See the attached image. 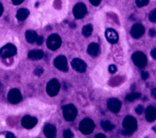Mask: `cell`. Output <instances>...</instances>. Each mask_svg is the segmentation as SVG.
<instances>
[{
	"mask_svg": "<svg viewBox=\"0 0 156 138\" xmlns=\"http://www.w3.org/2000/svg\"><path fill=\"white\" fill-rule=\"evenodd\" d=\"M122 126L124 128V134H131L137 128V122L133 117L127 116L123 120Z\"/></svg>",
	"mask_w": 156,
	"mask_h": 138,
	"instance_id": "obj_1",
	"label": "cell"
},
{
	"mask_svg": "<svg viewBox=\"0 0 156 138\" xmlns=\"http://www.w3.org/2000/svg\"><path fill=\"white\" fill-rule=\"evenodd\" d=\"M95 127L94 122L88 118L83 119L79 123V130L84 134H90Z\"/></svg>",
	"mask_w": 156,
	"mask_h": 138,
	"instance_id": "obj_2",
	"label": "cell"
},
{
	"mask_svg": "<svg viewBox=\"0 0 156 138\" xmlns=\"http://www.w3.org/2000/svg\"><path fill=\"white\" fill-rule=\"evenodd\" d=\"M63 114L66 121H73L76 117L77 111L76 108L72 104H69L63 106Z\"/></svg>",
	"mask_w": 156,
	"mask_h": 138,
	"instance_id": "obj_3",
	"label": "cell"
},
{
	"mask_svg": "<svg viewBox=\"0 0 156 138\" xmlns=\"http://www.w3.org/2000/svg\"><path fill=\"white\" fill-rule=\"evenodd\" d=\"M47 46L48 47L52 50H55L60 47L62 44V40L59 35L57 34H52L50 35L47 40Z\"/></svg>",
	"mask_w": 156,
	"mask_h": 138,
	"instance_id": "obj_4",
	"label": "cell"
},
{
	"mask_svg": "<svg viewBox=\"0 0 156 138\" xmlns=\"http://www.w3.org/2000/svg\"><path fill=\"white\" fill-rule=\"evenodd\" d=\"M132 59L135 65L140 68L144 67L147 64L146 56L141 52L133 53L132 55Z\"/></svg>",
	"mask_w": 156,
	"mask_h": 138,
	"instance_id": "obj_5",
	"label": "cell"
},
{
	"mask_svg": "<svg viewBox=\"0 0 156 138\" xmlns=\"http://www.w3.org/2000/svg\"><path fill=\"white\" fill-rule=\"evenodd\" d=\"M16 53V48L12 44H7L0 49V57L7 58L15 55Z\"/></svg>",
	"mask_w": 156,
	"mask_h": 138,
	"instance_id": "obj_6",
	"label": "cell"
},
{
	"mask_svg": "<svg viewBox=\"0 0 156 138\" xmlns=\"http://www.w3.org/2000/svg\"><path fill=\"white\" fill-rule=\"evenodd\" d=\"M60 85L59 82L57 79H52L47 85L46 86V91L48 94L51 97H54L56 95L59 90H60Z\"/></svg>",
	"mask_w": 156,
	"mask_h": 138,
	"instance_id": "obj_7",
	"label": "cell"
},
{
	"mask_svg": "<svg viewBox=\"0 0 156 138\" xmlns=\"http://www.w3.org/2000/svg\"><path fill=\"white\" fill-rule=\"evenodd\" d=\"M54 65L60 71L67 72L68 71V66L67 59L64 55H59L54 59Z\"/></svg>",
	"mask_w": 156,
	"mask_h": 138,
	"instance_id": "obj_8",
	"label": "cell"
},
{
	"mask_svg": "<svg viewBox=\"0 0 156 138\" xmlns=\"http://www.w3.org/2000/svg\"><path fill=\"white\" fill-rule=\"evenodd\" d=\"M87 13V7L83 3L77 4L73 8V14L76 18L81 19Z\"/></svg>",
	"mask_w": 156,
	"mask_h": 138,
	"instance_id": "obj_9",
	"label": "cell"
},
{
	"mask_svg": "<svg viewBox=\"0 0 156 138\" xmlns=\"http://www.w3.org/2000/svg\"><path fill=\"white\" fill-rule=\"evenodd\" d=\"M71 66L74 70L78 72H84L87 69V64L85 61L79 58H75L72 60Z\"/></svg>",
	"mask_w": 156,
	"mask_h": 138,
	"instance_id": "obj_10",
	"label": "cell"
},
{
	"mask_svg": "<svg viewBox=\"0 0 156 138\" xmlns=\"http://www.w3.org/2000/svg\"><path fill=\"white\" fill-rule=\"evenodd\" d=\"M21 94L20 91L17 89H11L8 94V100L13 104L19 103L21 100Z\"/></svg>",
	"mask_w": 156,
	"mask_h": 138,
	"instance_id": "obj_11",
	"label": "cell"
},
{
	"mask_svg": "<svg viewBox=\"0 0 156 138\" xmlns=\"http://www.w3.org/2000/svg\"><path fill=\"white\" fill-rule=\"evenodd\" d=\"M107 106L110 111L116 113L119 111L121 106V102L115 98H111L107 101Z\"/></svg>",
	"mask_w": 156,
	"mask_h": 138,
	"instance_id": "obj_12",
	"label": "cell"
},
{
	"mask_svg": "<svg viewBox=\"0 0 156 138\" xmlns=\"http://www.w3.org/2000/svg\"><path fill=\"white\" fill-rule=\"evenodd\" d=\"M144 33V27L140 24H134L130 30L131 36L135 39L140 38Z\"/></svg>",
	"mask_w": 156,
	"mask_h": 138,
	"instance_id": "obj_13",
	"label": "cell"
},
{
	"mask_svg": "<svg viewBox=\"0 0 156 138\" xmlns=\"http://www.w3.org/2000/svg\"><path fill=\"white\" fill-rule=\"evenodd\" d=\"M37 123V118L30 116H24L21 121V124L25 128L30 129L34 127Z\"/></svg>",
	"mask_w": 156,
	"mask_h": 138,
	"instance_id": "obj_14",
	"label": "cell"
},
{
	"mask_svg": "<svg viewBox=\"0 0 156 138\" xmlns=\"http://www.w3.org/2000/svg\"><path fill=\"white\" fill-rule=\"evenodd\" d=\"M105 35L107 41L112 44H115L118 41V33L113 29H107L105 30Z\"/></svg>",
	"mask_w": 156,
	"mask_h": 138,
	"instance_id": "obj_15",
	"label": "cell"
},
{
	"mask_svg": "<svg viewBox=\"0 0 156 138\" xmlns=\"http://www.w3.org/2000/svg\"><path fill=\"white\" fill-rule=\"evenodd\" d=\"M146 119L148 122H153L156 119V109L152 106H148L145 111Z\"/></svg>",
	"mask_w": 156,
	"mask_h": 138,
	"instance_id": "obj_16",
	"label": "cell"
},
{
	"mask_svg": "<svg viewBox=\"0 0 156 138\" xmlns=\"http://www.w3.org/2000/svg\"><path fill=\"white\" fill-rule=\"evenodd\" d=\"M87 52L92 57H97L100 52V47L99 44L96 43H90L88 47Z\"/></svg>",
	"mask_w": 156,
	"mask_h": 138,
	"instance_id": "obj_17",
	"label": "cell"
},
{
	"mask_svg": "<svg viewBox=\"0 0 156 138\" xmlns=\"http://www.w3.org/2000/svg\"><path fill=\"white\" fill-rule=\"evenodd\" d=\"M44 135L49 138H52L56 135V128L54 125L52 124H47L43 129Z\"/></svg>",
	"mask_w": 156,
	"mask_h": 138,
	"instance_id": "obj_18",
	"label": "cell"
},
{
	"mask_svg": "<svg viewBox=\"0 0 156 138\" xmlns=\"http://www.w3.org/2000/svg\"><path fill=\"white\" fill-rule=\"evenodd\" d=\"M43 52L40 50H34L28 53V57L33 60H40L43 57Z\"/></svg>",
	"mask_w": 156,
	"mask_h": 138,
	"instance_id": "obj_19",
	"label": "cell"
},
{
	"mask_svg": "<svg viewBox=\"0 0 156 138\" xmlns=\"http://www.w3.org/2000/svg\"><path fill=\"white\" fill-rule=\"evenodd\" d=\"M26 38L27 41L30 43H33L36 41V40L38 37L37 33L32 30H27L26 32Z\"/></svg>",
	"mask_w": 156,
	"mask_h": 138,
	"instance_id": "obj_20",
	"label": "cell"
},
{
	"mask_svg": "<svg viewBox=\"0 0 156 138\" xmlns=\"http://www.w3.org/2000/svg\"><path fill=\"white\" fill-rule=\"evenodd\" d=\"M29 15V11L27 9H20L16 13V18L20 21H23Z\"/></svg>",
	"mask_w": 156,
	"mask_h": 138,
	"instance_id": "obj_21",
	"label": "cell"
},
{
	"mask_svg": "<svg viewBox=\"0 0 156 138\" xmlns=\"http://www.w3.org/2000/svg\"><path fill=\"white\" fill-rule=\"evenodd\" d=\"M93 32V26L90 24H88L83 26L82 29V34L85 37L90 36Z\"/></svg>",
	"mask_w": 156,
	"mask_h": 138,
	"instance_id": "obj_22",
	"label": "cell"
},
{
	"mask_svg": "<svg viewBox=\"0 0 156 138\" xmlns=\"http://www.w3.org/2000/svg\"><path fill=\"white\" fill-rule=\"evenodd\" d=\"M101 125L105 131H111L115 128V125H113L108 120H102L101 122Z\"/></svg>",
	"mask_w": 156,
	"mask_h": 138,
	"instance_id": "obj_23",
	"label": "cell"
},
{
	"mask_svg": "<svg viewBox=\"0 0 156 138\" xmlns=\"http://www.w3.org/2000/svg\"><path fill=\"white\" fill-rule=\"evenodd\" d=\"M141 94L139 92H133L131 94H129L126 96V100L129 102H132L134 100L140 97Z\"/></svg>",
	"mask_w": 156,
	"mask_h": 138,
	"instance_id": "obj_24",
	"label": "cell"
},
{
	"mask_svg": "<svg viewBox=\"0 0 156 138\" xmlns=\"http://www.w3.org/2000/svg\"><path fill=\"white\" fill-rule=\"evenodd\" d=\"M149 19L152 22H156V9L152 10L149 14Z\"/></svg>",
	"mask_w": 156,
	"mask_h": 138,
	"instance_id": "obj_25",
	"label": "cell"
},
{
	"mask_svg": "<svg viewBox=\"0 0 156 138\" xmlns=\"http://www.w3.org/2000/svg\"><path fill=\"white\" fill-rule=\"evenodd\" d=\"M149 3V0H136V4L138 7H141L147 5Z\"/></svg>",
	"mask_w": 156,
	"mask_h": 138,
	"instance_id": "obj_26",
	"label": "cell"
},
{
	"mask_svg": "<svg viewBox=\"0 0 156 138\" xmlns=\"http://www.w3.org/2000/svg\"><path fill=\"white\" fill-rule=\"evenodd\" d=\"M73 136H74V134H73V132L69 129L65 130L63 132V136L66 138L72 137H73Z\"/></svg>",
	"mask_w": 156,
	"mask_h": 138,
	"instance_id": "obj_27",
	"label": "cell"
},
{
	"mask_svg": "<svg viewBox=\"0 0 156 138\" xmlns=\"http://www.w3.org/2000/svg\"><path fill=\"white\" fill-rule=\"evenodd\" d=\"M144 111V107L140 105H138L136 108H135V112L138 114H141Z\"/></svg>",
	"mask_w": 156,
	"mask_h": 138,
	"instance_id": "obj_28",
	"label": "cell"
},
{
	"mask_svg": "<svg viewBox=\"0 0 156 138\" xmlns=\"http://www.w3.org/2000/svg\"><path fill=\"white\" fill-rule=\"evenodd\" d=\"M43 72V69L41 67H37V68L34 70V74L36 75H37V76L40 75Z\"/></svg>",
	"mask_w": 156,
	"mask_h": 138,
	"instance_id": "obj_29",
	"label": "cell"
},
{
	"mask_svg": "<svg viewBox=\"0 0 156 138\" xmlns=\"http://www.w3.org/2000/svg\"><path fill=\"white\" fill-rule=\"evenodd\" d=\"M116 70H117V68H116V66L115 64H110L108 66V71L112 74H113V73L116 72Z\"/></svg>",
	"mask_w": 156,
	"mask_h": 138,
	"instance_id": "obj_30",
	"label": "cell"
},
{
	"mask_svg": "<svg viewBox=\"0 0 156 138\" xmlns=\"http://www.w3.org/2000/svg\"><path fill=\"white\" fill-rule=\"evenodd\" d=\"M149 73L147 71H143L141 72V78L143 80H146L149 78Z\"/></svg>",
	"mask_w": 156,
	"mask_h": 138,
	"instance_id": "obj_31",
	"label": "cell"
},
{
	"mask_svg": "<svg viewBox=\"0 0 156 138\" xmlns=\"http://www.w3.org/2000/svg\"><path fill=\"white\" fill-rule=\"evenodd\" d=\"M36 42H37V44L38 45L42 44L43 43V36H38L37 40H36Z\"/></svg>",
	"mask_w": 156,
	"mask_h": 138,
	"instance_id": "obj_32",
	"label": "cell"
},
{
	"mask_svg": "<svg viewBox=\"0 0 156 138\" xmlns=\"http://www.w3.org/2000/svg\"><path fill=\"white\" fill-rule=\"evenodd\" d=\"M149 35L151 37H154L156 35V30L154 29H151L149 31Z\"/></svg>",
	"mask_w": 156,
	"mask_h": 138,
	"instance_id": "obj_33",
	"label": "cell"
},
{
	"mask_svg": "<svg viewBox=\"0 0 156 138\" xmlns=\"http://www.w3.org/2000/svg\"><path fill=\"white\" fill-rule=\"evenodd\" d=\"M101 1V0H90V2L94 6H98L100 4Z\"/></svg>",
	"mask_w": 156,
	"mask_h": 138,
	"instance_id": "obj_34",
	"label": "cell"
},
{
	"mask_svg": "<svg viewBox=\"0 0 156 138\" xmlns=\"http://www.w3.org/2000/svg\"><path fill=\"white\" fill-rule=\"evenodd\" d=\"M151 55L154 59L156 60V48L152 50V51L151 52Z\"/></svg>",
	"mask_w": 156,
	"mask_h": 138,
	"instance_id": "obj_35",
	"label": "cell"
},
{
	"mask_svg": "<svg viewBox=\"0 0 156 138\" xmlns=\"http://www.w3.org/2000/svg\"><path fill=\"white\" fill-rule=\"evenodd\" d=\"M12 1L13 4L19 5V4H21L24 1V0H12Z\"/></svg>",
	"mask_w": 156,
	"mask_h": 138,
	"instance_id": "obj_36",
	"label": "cell"
},
{
	"mask_svg": "<svg viewBox=\"0 0 156 138\" xmlns=\"http://www.w3.org/2000/svg\"><path fill=\"white\" fill-rule=\"evenodd\" d=\"M94 137H96V138H105V136L104 134L99 133V134H97Z\"/></svg>",
	"mask_w": 156,
	"mask_h": 138,
	"instance_id": "obj_37",
	"label": "cell"
},
{
	"mask_svg": "<svg viewBox=\"0 0 156 138\" xmlns=\"http://www.w3.org/2000/svg\"><path fill=\"white\" fill-rule=\"evenodd\" d=\"M151 94H152V96L156 99V88H154L152 89V92H151Z\"/></svg>",
	"mask_w": 156,
	"mask_h": 138,
	"instance_id": "obj_38",
	"label": "cell"
},
{
	"mask_svg": "<svg viewBox=\"0 0 156 138\" xmlns=\"http://www.w3.org/2000/svg\"><path fill=\"white\" fill-rule=\"evenodd\" d=\"M6 137H7V138H13V137H15V136L12 133H7V134H6Z\"/></svg>",
	"mask_w": 156,
	"mask_h": 138,
	"instance_id": "obj_39",
	"label": "cell"
},
{
	"mask_svg": "<svg viewBox=\"0 0 156 138\" xmlns=\"http://www.w3.org/2000/svg\"><path fill=\"white\" fill-rule=\"evenodd\" d=\"M2 12H3V7H2V5H1V4L0 3V16H1Z\"/></svg>",
	"mask_w": 156,
	"mask_h": 138,
	"instance_id": "obj_40",
	"label": "cell"
},
{
	"mask_svg": "<svg viewBox=\"0 0 156 138\" xmlns=\"http://www.w3.org/2000/svg\"><path fill=\"white\" fill-rule=\"evenodd\" d=\"M152 129H153V131L156 133V125H155V126H154L152 127Z\"/></svg>",
	"mask_w": 156,
	"mask_h": 138,
	"instance_id": "obj_41",
	"label": "cell"
}]
</instances>
